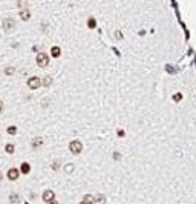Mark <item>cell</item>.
Instances as JSON below:
<instances>
[{
  "label": "cell",
  "instance_id": "6da1fadb",
  "mask_svg": "<svg viewBox=\"0 0 196 204\" xmlns=\"http://www.w3.org/2000/svg\"><path fill=\"white\" fill-rule=\"evenodd\" d=\"M48 63H49V58L45 52H40L39 55H37V64H39L40 68H46L48 66Z\"/></svg>",
  "mask_w": 196,
  "mask_h": 204
},
{
  "label": "cell",
  "instance_id": "7a4b0ae2",
  "mask_svg": "<svg viewBox=\"0 0 196 204\" xmlns=\"http://www.w3.org/2000/svg\"><path fill=\"white\" fill-rule=\"evenodd\" d=\"M40 84H41V82H40V78H39V77H31V78L28 80V86H29L31 89L40 88Z\"/></svg>",
  "mask_w": 196,
  "mask_h": 204
},
{
  "label": "cell",
  "instance_id": "3957f363",
  "mask_svg": "<svg viewBox=\"0 0 196 204\" xmlns=\"http://www.w3.org/2000/svg\"><path fill=\"white\" fill-rule=\"evenodd\" d=\"M69 147H70V152L72 154H80L81 152V143L80 141H72L69 144Z\"/></svg>",
  "mask_w": 196,
  "mask_h": 204
},
{
  "label": "cell",
  "instance_id": "277c9868",
  "mask_svg": "<svg viewBox=\"0 0 196 204\" xmlns=\"http://www.w3.org/2000/svg\"><path fill=\"white\" fill-rule=\"evenodd\" d=\"M54 198H55V193H54L52 190H45L43 192V201L51 203V201H54Z\"/></svg>",
  "mask_w": 196,
  "mask_h": 204
},
{
  "label": "cell",
  "instance_id": "5b68a950",
  "mask_svg": "<svg viewBox=\"0 0 196 204\" xmlns=\"http://www.w3.org/2000/svg\"><path fill=\"white\" fill-rule=\"evenodd\" d=\"M19 174H20V170L19 169H15V167H12V169H9L8 170V178L11 180V181H14V180H17L19 178Z\"/></svg>",
  "mask_w": 196,
  "mask_h": 204
},
{
  "label": "cell",
  "instance_id": "8992f818",
  "mask_svg": "<svg viewBox=\"0 0 196 204\" xmlns=\"http://www.w3.org/2000/svg\"><path fill=\"white\" fill-rule=\"evenodd\" d=\"M20 19L21 20H29L31 19V12H29V11L28 9H23V11H21V12H20Z\"/></svg>",
  "mask_w": 196,
  "mask_h": 204
},
{
  "label": "cell",
  "instance_id": "52a82bcc",
  "mask_svg": "<svg viewBox=\"0 0 196 204\" xmlns=\"http://www.w3.org/2000/svg\"><path fill=\"white\" fill-rule=\"evenodd\" d=\"M20 172H21V174H29V172H31V166L28 164V163H23V164H21L20 166Z\"/></svg>",
  "mask_w": 196,
  "mask_h": 204
},
{
  "label": "cell",
  "instance_id": "ba28073f",
  "mask_svg": "<svg viewBox=\"0 0 196 204\" xmlns=\"http://www.w3.org/2000/svg\"><path fill=\"white\" fill-rule=\"evenodd\" d=\"M41 143H43V138H41V137H35L34 140H32V147H34V149H37V147H39Z\"/></svg>",
  "mask_w": 196,
  "mask_h": 204
},
{
  "label": "cell",
  "instance_id": "9c48e42d",
  "mask_svg": "<svg viewBox=\"0 0 196 204\" xmlns=\"http://www.w3.org/2000/svg\"><path fill=\"white\" fill-rule=\"evenodd\" d=\"M14 28V21L11 20V19H8V20H5V29H12Z\"/></svg>",
  "mask_w": 196,
  "mask_h": 204
},
{
  "label": "cell",
  "instance_id": "30bf717a",
  "mask_svg": "<svg viewBox=\"0 0 196 204\" xmlns=\"http://www.w3.org/2000/svg\"><path fill=\"white\" fill-rule=\"evenodd\" d=\"M9 201H11V203H19L20 198H19L17 193H11V195H9Z\"/></svg>",
  "mask_w": 196,
  "mask_h": 204
},
{
  "label": "cell",
  "instance_id": "8fae6325",
  "mask_svg": "<svg viewBox=\"0 0 196 204\" xmlns=\"http://www.w3.org/2000/svg\"><path fill=\"white\" fill-rule=\"evenodd\" d=\"M5 150H6L8 154H14V150H15V149H14V144H11V143H9V144H6Z\"/></svg>",
  "mask_w": 196,
  "mask_h": 204
},
{
  "label": "cell",
  "instance_id": "7c38bea8",
  "mask_svg": "<svg viewBox=\"0 0 196 204\" xmlns=\"http://www.w3.org/2000/svg\"><path fill=\"white\" fill-rule=\"evenodd\" d=\"M8 133H9V135H15V133H17V127H15V126H9L8 127Z\"/></svg>",
  "mask_w": 196,
  "mask_h": 204
},
{
  "label": "cell",
  "instance_id": "4fadbf2b",
  "mask_svg": "<svg viewBox=\"0 0 196 204\" xmlns=\"http://www.w3.org/2000/svg\"><path fill=\"white\" fill-rule=\"evenodd\" d=\"M94 201L98 204V203H100V204H103V203H104V196H103V195H98V196H95L94 198Z\"/></svg>",
  "mask_w": 196,
  "mask_h": 204
},
{
  "label": "cell",
  "instance_id": "5bb4252c",
  "mask_svg": "<svg viewBox=\"0 0 196 204\" xmlns=\"http://www.w3.org/2000/svg\"><path fill=\"white\" fill-rule=\"evenodd\" d=\"M51 52H52V55H54V57H58V55H60V48H57V46H54Z\"/></svg>",
  "mask_w": 196,
  "mask_h": 204
},
{
  "label": "cell",
  "instance_id": "9a60e30c",
  "mask_svg": "<svg viewBox=\"0 0 196 204\" xmlns=\"http://www.w3.org/2000/svg\"><path fill=\"white\" fill-rule=\"evenodd\" d=\"M51 82H52V78H51V77H46L45 80H43V84L48 86V84H51Z\"/></svg>",
  "mask_w": 196,
  "mask_h": 204
},
{
  "label": "cell",
  "instance_id": "2e32d148",
  "mask_svg": "<svg viewBox=\"0 0 196 204\" xmlns=\"http://www.w3.org/2000/svg\"><path fill=\"white\" fill-rule=\"evenodd\" d=\"M5 72H6V75H12L14 74V68H6V69H5Z\"/></svg>",
  "mask_w": 196,
  "mask_h": 204
},
{
  "label": "cell",
  "instance_id": "e0dca14e",
  "mask_svg": "<svg viewBox=\"0 0 196 204\" xmlns=\"http://www.w3.org/2000/svg\"><path fill=\"white\" fill-rule=\"evenodd\" d=\"M52 169H54V170H57V169H58V161H55V163H52Z\"/></svg>",
  "mask_w": 196,
  "mask_h": 204
},
{
  "label": "cell",
  "instance_id": "ac0fdd59",
  "mask_svg": "<svg viewBox=\"0 0 196 204\" xmlns=\"http://www.w3.org/2000/svg\"><path fill=\"white\" fill-rule=\"evenodd\" d=\"M5 109V104H3V101H0V112H3Z\"/></svg>",
  "mask_w": 196,
  "mask_h": 204
},
{
  "label": "cell",
  "instance_id": "d6986e66",
  "mask_svg": "<svg viewBox=\"0 0 196 204\" xmlns=\"http://www.w3.org/2000/svg\"><path fill=\"white\" fill-rule=\"evenodd\" d=\"M69 170H72V164H69V166H66V172H69Z\"/></svg>",
  "mask_w": 196,
  "mask_h": 204
},
{
  "label": "cell",
  "instance_id": "ffe728a7",
  "mask_svg": "<svg viewBox=\"0 0 196 204\" xmlns=\"http://www.w3.org/2000/svg\"><path fill=\"white\" fill-rule=\"evenodd\" d=\"M48 204H58L57 201H51V203H48Z\"/></svg>",
  "mask_w": 196,
  "mask_h": 204
},
{
  "label": "cell",
  "instance_id": "44dd1931",
  "mask_svg": "<svg viewBox=\"0 0 196 204\" xmlns=\"http://www.w3.org/2000/svg\"><path fill=\"white\" fill-rule=\"evenodd\" d=\"M2 178H3V175H2V172H0V181H2Z\"/></svg>",
  "mask_w": 196,
  "mask_h": 204
},
{
  "label": "cell",
  "instance_id": "7402d4cb",
  "mask_svg": "<svg viewBox=\"0 0 196 204\" xmlns=\"http://www.w3.org/2000/svg\"><path fill=\"white\" fill-rule=\"evenodd\" d=\"M80 204H89V203H86V201H81Z\"/></svg>",
  "mask_w": 196,
  "mask_h": 204
}]
</instances>
